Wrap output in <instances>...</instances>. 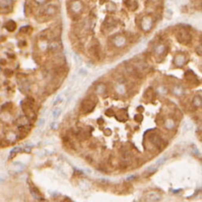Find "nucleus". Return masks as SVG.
<instances>
[{
    "label": "nucleus",
    "mask_w": 202,
    "mask_h": 202,
    "mask_svg": "<svg viewBox=\"0 0 202 202\" xmlns=\"http://www.w3.org/2000/svg\"><path fill=\"white\" fill-rule=\"evenodd\" d=\"M106 91V86L104 84H100L99 86L97 87V93L99 94H103Z\"/></svg>",
    "instance_id": "19"
},
{
    "label": "nucleus",
    "mask_w": 202,
    "mask_h": 202,
    "mask_svg": "<svg viewBox=\"0 0 202 202\" xmlns=\"http://www.w3.org/2000/svg\"><path fill=\"white\" fill-rule=\"evenodd\" d=\"M133 178H135V176H129V178H127V181H131V179H133Z\"/></svg>",
    "instance_id": "29"
},
{
    "label": "nucleus",
    "mask_w": 202,
    "mask_h": 202,
    "mask_svg": "<svg viewBox=\"0 0 202 202\" xmlns=\"http://www.w3.org/2000/svg\"><path fill=\"white\" fill-rule=\"evenodd\" d=\"M48 47H49V49H51V50H58L60 48V45H59L57 42H52L49 43Z\"/></svg>",
    "instance_id": "15"
},
{
    "label": "nucleus",
    "mask_w": 202,
    "mask_h": 202,
    "mask_svg": "<svg viewBox=\"0 0 202 202\" xmlns=\"http://www.w3.org/2000/svg\"><path fill=\"white\" fill-rule=\"evenodd\" d=\"M60 112H61V109H55L52 112V118H57L58 116H59V115H60Z\"/></svg>",
    "instance_id": "20"
},
{
    "label": "nucleus",
    "mask_w": 202,
    "mask_h": 202,
    "mask_svg": "<svg viewBox=\"0 0 202 202\" xmlns=\"http://www.w3.org/2000/svg\"><path fill=\"white\" fill-rule=\"evenodd\" d=\"M162 199V196L157 191H150L146 194V200L148 202H158Z\"/></svg>",
    "instance_id": "6"
},
{
    "label": "nucleus",
    "mask_w": 202,
    "mask_h": 202,
    "mask_svg": "<svg viewBox=\"0 0 202 202\" xmlns=\"http://www.w3.org/2000/svg\"><path fill=\"white\" fill-rule=\"evenodd\" d=\"M45 121H46V120H45L43 118H40V121L37 122V126H42L43 123H45Z\"/></svg>",
    "instance_id": "27"
},
{
    "label": "nucleus",
    "mask_w": 202,
    "mask_h": 202,
    "mask_svg": "<svg viewBox=\"0 0 202 202\" xmlns=\"http://www.w3.org/2000/svg\"><path fill=\"white\" fill-rule=\"evenodd\" d=\"M164 50H165V46H164L163 45H160L155 48V52H156V54L161 55V54H163Z\"/></svg>",
    "instance_id": "17"
},
{
    "label": "nucleus",
    "mask_w": 202,
    "mask_h": 202,
    "mask_svg": "<svg viewBox=\"0 0 202 202\" xmlns=\"http://www.w3.org/2000/svg\"><path fill=\"white\" fill-rule=\"evenodd\" d=\"M173 93H175L176 95H178V96H179L181 93H182V90H181V88H179V87H176L175 89H173Z\"/></svg>",
    "instance_id": "21"
},
{
    "label": "nucleus",
    "mask_w": 202,
    "mask_h": 202,
    "mask_svg": "<svg viewBox=\"0 0 202 202\" xmlns=\"http://www.w3.org/2000/svg\"><path fill=\"white\" fill-rule=\"evenodd\" d=\"M13 9V0H0V13H9Z\"/></svg>",
    "instance_id": "4"
},
{
    "label": "nucleus",
    "mask_w": 202,
    "mask_h": 202,
    "mask_svg": "<svg viewBox=\"0 0 202 202\" xmlns=\"http://www.w3.org/2000/svg\"><path fill=\"white\" fill-rule=\"evenodd\" d=\"M51 127H52L53 129H56V128H57V124H56V123H52V124H51Z\"/></svg>",
    "instance_id": "28"
},
{
    "label": "nucleus",
    "mask_w": 202,
    "mask_h": 202,
    "mask_svg": "<svg viewBox=\"0 0 202 202\" xmlns=\"http://www.w3.org/2000/svg\"><path fill=\"white\" fill-rule=\"evenodd\" d=\"M166 160H167V156H164L163 158H161L159 161H157L156 165H162V164H164L166 162Z\"/></svg>",
    "instance_id": "22"
},
{
    "label": "nucleus",
    "mask_w": 202,
    "mask_h": 202,
    "mask_svg": "<svg viewBox=\"0 0 202 202\" xmlns=\"http://www.w3.org/2000/svg\"><path fill=\"white\" fill-rule=\"evenodd\" d=\"M165 126L166 128L168 129H173L175 127V122H173V120H172V119H167L165 122Z\"/></svg>",
    "instance_id": "16"
},
{
    "label": "nucleus",
    "mask_w": 202,
    "mask_h": 202,
    "mask_svg": "<svg viewBox=\"0 0 202 202\" xmlns=\"http://www.w3.org/2000/svg\"><path fill=\"white\" fill-rule=\"evenodd\" d=\"M115 118H118V120L119 121H125L127 119V112L125 109H119L118 112L115 113Z\"/></svg>",
    "instance_id": "10"
},
{
    "label": "nucleus",
    "mask_w": 202,
    "mask_h": 202,
    "mask_svg": "<svg viewBox=\"0 0 202 202\" xmlns=\"http://www.w3.org/2000/svg\"><path fill=\"white\" fill-rule=\"evenodd\" d=\"M185 56L184 55H182V54H178V55H176V58H175V63H176V65H178V66H182L185 63Z\"/></svg>",
    "instance_id": "11"
},
{
    "label": "nucleus",
    "mask_w": 202,
    "mask_h": 202,
    "mask_svg": "<svg viewBox=\"0 0 202 202\" xmlns=\"http://www.w3.org/2000/svg\"><path fill=\"white\" fill-rule=\"evenodd\" d=\"M150 140L154 145H156V146L160 148L162 146V139H161L160 137H158L157 135H152V137H150Z\"/></svg>",
    "instance_id": "12"
},
{
    "label": "nucleus",
    "mask_w": 202,
    "mask_h": 202,
    "mask_svg": "<svg viewBox=\"0 0 202 202\" xmlns=\"http://www.w3.org/2000/svg\"><path fill=\"white\" fill-rule=\"evenodd\" d=\"M35 2L37 3V4H39V5H42V4H45V3L47 2V0H34Z\"/></svg>",
    "instance_id": "24"
},
{
    "label": "nucleus",
    "mask_w": 202,
    "mask_h": 202,
    "mask_svg": "<svg viewBox=\"0 0 202 202\" xmlns=\"http://www.w3.org/2000/svg\"><path fill=\"white\" fill-rule=\"evenodd\" d=\"M62 99H63L62 95H61V96H58V97H57V99H56V100L54 101V102H53V105H54V106H56V105H57V104H58L59 102H61V101H62Z\"/></svg>",
    "instance_id": "23"
},
{
    "label": "nucleus",
    "mask_w": 202,
    "mask_h": 202,
    "mask_svg": "<svg viewBox=\"0 0 202 202\" xmlns=\"http://www.w3.org/2000/svg\"><path fill=\"white\" fill-rule=\"evenodd\" d=\"M135 119H142V115H140V116L136 115V116H135Z\"/></svg>",
    "instance_id": "30"
},
{
    "label": "nucleus",
    "mask_w": 202,
    "mask_h": 202,
    "mask_svg": "<svg viewBox=\"0 0 202 202\" xmlns=\"http://www.w3.org/2000/svg\"><path fill=\"white\" fill-rule=\"evenodd\" d=\"M95 106H96V102H95L92 98H87V99L83 101V103H82V109H83V112L85 113H88L92 112L95 108Z\"/></svg>",
    "instance_id": "2"
},
{
    "label": "nucleus",
    "mask_w": 202,
    "mask_h": 202,
    "mask_svg": "<svg viewBox=\"0 0 202 202\" xmlns=\"http://www.w3.org/2000/svg\"><path fill=\"white\" fill-rule=\"evenodd\" d=\"M140 24H141V28L144 31H149L153 26V20L149 16H145L144 18H142Z\"/></svg>",
    "instance_id": "5"
},
{
    "label": "nucleus",
    "mask_w": 202,
    "mask_h": 202,
    "mask_svg": "<svg viewBox=\"0 0 202 202\" xmlns=\"http://www.w3.org/2000/svg\"><path fill=\"white\" fill-rule=\"evenodd\" d=\"M193 106H195L196 108H199V107L201 106V99L199 96L195 97L193 99Z\"/></svg>",
    "instance_id": "18"
},
{
    "label": "nucleus",
    "mask_w": 202,
    "mask_h": 202,
    "mask_svg": "<svg viewBox=\"0 0 202 202\" xmlns=\"http://www.w3.org/2000/svg\"><path fill=\"white\" fill-rule=\"evenodd\" d=\"M30 190H31V193L32 195L34 196L35 199H37V200H42L43 197L42 195H40L39 189H37V187H35L33 184H32V182H30Z\"/></svg>",
    "instance_id": "9"
},
{
    "label": "nucleus",
    "mask_w": 202,
    "mask_h": 202,
    "mask_svg": "<svg viewBox=\"0 0 202 202\" xmlns=\"http://www.w3.org/2000/svg\"><path fill=\"white\" fill-rule=\"evenodd\" d=\"M176 37H178V40L179 42L182 43H187L188 42H190V40H191L190 34H189V32L187 31L185 29H179Z\"/></svg>",
    "instance_id": "3"
},
{
    "label": "nucleus",
    "mask_w": 202,
    "mask_h": 202,
    "mask_svg": "<svg viewBox=\"0 0 202 202\" xmlns=\"http://www.w3.org/2000/svg\"><path fill=\"white\" fill-rule=\"evenodd\" d=\"M79 75H80V76H86L87 70H85V69H81V70L79 71Z\"/></svg>",
    "instance_id": "25"
},
{
    "label": "nucleus",
    "mask_w": 202,
    "mask_h": 202,
    "mask_svg": "<svg viewBox=\"0 0 202 202\" xmlns=\"http://www.w3.org/2000/svg\"><path fill=\"white\" fill-rule=\"evenodd\" d=\"M113 43H115V46L122 47L126 43V40L123 36H116L115 39H113Z\"/></svg>",
    "instance_id": "8"
},
{
    "label": "nucleus",
    "mask_w": 202,
    "mask_h": 202,
    "mask_svg": "<svg viewBox=\"0 0 202 202\" xmlns=\"http://www.w3.org/2000/svg\"><path fill=\"white\" fill-rule=\"evenodd\" d=\"M5 28H6V29H7L9 32H13V31L16 29V23H15L14 21H12V20L8 21L7 23L5 24Z\"/></svg>",
    "instance_id": "13"
},
{
    "label": "nucleus",
    "mask_w": 202,
    "mask_h": 202,
    "mask_svg": "<svg viewBox=\"0 0 202 202\" xmlns=\"http://www.w3.org/2000/svg\"><path fill=\"white\" fill-rule=\"evenodd\" d=\"M188 126H191L190 124L188 123H184V129H182V130H184V132H185V131H188L189 130V128H188Z\"/></svg>",
    "instance_id": "26"
},
{
    "label": "nucleus",
    "mask_w": 202,
    "mask_h": 202,
    "mask_svg": "<svg viewBox=\"0 0 202 202\" xmlns=\"http://www.w3.org/2000/svg\"><path fill=\"white\" fill-rule=\"evenodd\" d=\"M21 151H22V148L21 147H16V148H14V149H12L11 152H10V155H9V159H12V158H14L16 154H18L19 152H21Z\"/></svg>",
    "instance_id": "14"
},
{
    "label": "nucleus",
    "mask_w": 202,
    "mask_h": 202,
    "mask_svg": "<svg viewBox=\"0 0 202 202\" xmlns=\"http://www.w3.org/2000/svg\"><path fill=\"white\" fill-rule=\"evenodd\" d=\"M57 6L54 4H48L45 7V10H43V13L46 16H53L57 13Z\"/></svg>",
    "instance_id": "7"
},
{
    "label": "nucleus",
    "mask_w": 202,
    "mask_h": 202,
    "mask_svg": "<svg viewBox=\"0 0 202 202\" xmlns=\"http://www.w3.org/2000/svg\"><path fill=\"white\" fill-rule=\"evenodd\" d=\"M69 10H70L72 14L78 15L83 10V4H82L80 0H72L69 3Z\"/></svg>",
    "instance_id": "1"
},
{
    "label": "nucleus",
    "mask_w": 202,
    "mask_h": 202,
    "mask_svg": "<svg viewBox=\"0 0 202 202\" xmlns=\"http://www.w3.org/2000/svg\"><path fill=\"white\" fill-rule=\"evenodd\" d=\"M103 1H106V0H103Z\"/></svg>",
    "instance_id": "31"
}]
</instances>
